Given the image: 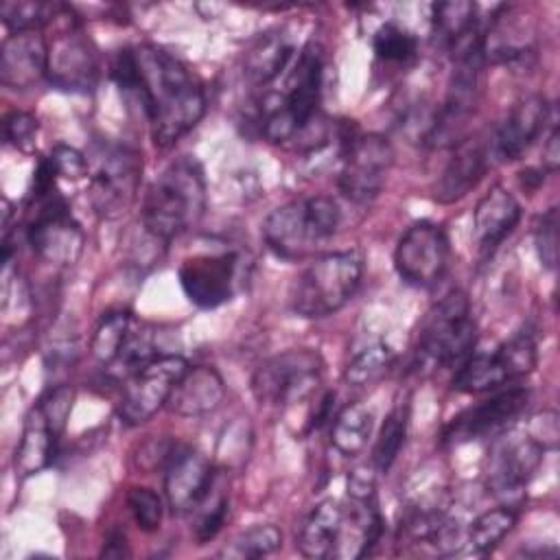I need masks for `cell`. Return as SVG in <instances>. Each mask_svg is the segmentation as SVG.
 <instances>
[{
	"mask_svg": "<svg viewBox=\"0 0 560 560\" xmlns=\"http://www.w3.org/2000/svg\"><path fill=\"white\" fill-rule=\"evenodd\" d=\"M560 166V133L553 129L542 147V168L547 173H556Z\"/></svg>",
	"mask_w": 560,
	"mask_h": 560,
	"instance_id": "46",
	"label": "cell"
},
{
	"mask_svg": "<svg viewBox=\"0 0 560 560\" xmlns=\"http://www.w3.org/2000/svg\"><path fill=\"white\" fill-rule=\"evenodd\" d=\"M394 162V149L378 133L357 136L341 153L339 190L354 203H370L383 188L387 171Z\"/></svg>",
	"mask_w": 560,
	"mask_h": 560,
	"instance_id": "12",
	"label": "cell"
},
{
	"mask_svg": "<svg viewBox=\"0 0 560 560\" xmlns=\"http://www.w3.org/2000/svg\"><path fill=\"white\" fill-rule=\"evenodd\" d=\"M212 477H214V468L206 455H201L197 448L175 444L164 466V494L171 512L173 514L195 512Z\"/></svg>",
	"mask_w": 560,
	"mask_h": 560,
	"instance_id": "19",
	"label": "cell"
},
{
	"mask_svg": "<svg viewBox=\"0 0 560 560\" xmlns=\"http://www.w3.org/2000/svg\"><path fill=\"white\" fill-rule=\"evenodd\" d=\"M206 210V177L201 164L182 155L173 160L149 186L142 201L140 225L160 238L173 241L192 228Z\"/></svg>",
	"mask_w": 560,
	"mask_h": 560,
	"instance_id": "2",
	"label": "cell"
},
{
	"mask_svg": "<svg viewBox=\"0 0 560 560\" xmlns=\"http://www.w3.org/2000/svg\"><path fill=\"white\" fill-rule=\"evenodd\" d=\"M188 361L179 354H160L125 378L122 398L118 402V418L138 427L151 420L166 402L177 381L188 370Z\"/></svg>",
	"mask_w": 560,
	"mask_h": 560,
	"instance_id": "10",
	"label": "cell"
},
{
	"mask_svg": "<svg viewBox=\"0 0 560 560\" xmlns=\"http://www.w3.org/2000/svg\"><path fill=\"white\" fill-rule=\"evenodd\" d=\"M538 363L536 341L529 332H518L494 352L470 354L453 378V387L464 394H481L501 387L505 381L529 374Z\"/></svg>",
	"mask_w": 560,
	"mask_h": 560,
	"instance_id": "9",
	"label": "cell"
},
{
	"mask_svg": "<svg viewBox=\"0 0 560 560\" xmlns=\"http://www.w3.org/2000/svg\"><path fill=\"white\" fill-rule=\"evenodd\" d=\"M372 429V411L361 402H350L335 416V422L330 427V442L341 455L354 457L368 446Z\"/></svg>",
	"mask_w": 560,
	"mask_h": 560,
	"instance_id": "30",
	"label": "cell"
},
{
	"mask_svg": "<svg viewBox=\"0 0 560 560\" xmlns=\"http://www.w3.org/2000/svg\"><path fill=\"white\" fill-rule=\"evenodd\" d=\"M282 545V532L276 525H254L225 545L219 556L247 560V558H262L273 553Z\"/></svg>",
	"mask_w": 560,
	"mask_h": 560,
	"instance_id": "35",
	"label": "cell"
},
{
	"mask_svg": "<svg viewBox=\"0 0 560 560\" xmlns=\"http://www.w3.org/2000/svg\"><path fill=\"white\" fill-rule=\"evenodd\" d=\"M488 144L477 138H468L455 144L453 158L446 162L440 179L435 182L433 197L440 203H453L466 197L483 177L488 168Z\"/></svg>",
	"mask_w": 560,
	"mask_h": 560,
	"instance_id": "23",
	"label": "cell"
},
{
	"mask_svg": "<svg viewBox=\"0 0 560 560\" xmlns=\"http://www.w3.org/2000/svg\"><path fill=\"white\" fill-rule=\"evenodd\" d=\"M514 525H516V512L512 508L499 505V508L486 510L470 523L466 532V542L470 545L472 551L488 553L512 532Z\"/></svg>",
	"mask_w": 560,
	"mask_h": 560,
	"instance_id": "33",
	"label": "cell"
},
{
	"mask_svg": "<svg viewBox=\"0 0 560 560\" xmlns=\"http://www.w3.org/2000/svg\"><path fill=\"white\" fill-rule=\"evenodd\" d=\"M407 422H409V405L398 402L387 418L383 420V427L378 431L374 451H372V466L378 472H387L392 464L396 462L405 438H407Z\"/></svg>",
	"mask_w": 560,
	"mask_h": 560,
	"instance_id": "34",
	"label": "cell"
},
{
	"mask_svg": "<svg viewBox=\"0 0 560 560\" xmlns=\"http://www.w3.org/2000/svg\"><path fill=\"white\" fill-rule=\"evenodd\" d=\"M477 341V324L462 291L444 295L422 319L416 343V368L440 370L462 365Z\"/></svg>",
	"mask_w": 560,
	"mask_h": 560,
	"instance_id": "6",
	"label": "cell"
},
{
	"mask_svg": "<svg viewBox=\"0 0 560 560\" xmlns=\"http://www.w3.org/2000/svg\"><path fill=\"white\" fill-rule=\"evenodd\" d=\"M324 59L315 44L302 48L282 92L260 101V131L269 142H287L306 129L315 116L322 94Z\"/></svg>",
	"mask_w": 560,
	"mask_h": 560,
	"instance_id": "3",
	"label": "cell"
},
{
	"mask_svg": "<svg viewBox=\"0 0 560 560\" xmlns=\"http://www.w3.org/2000/svg\"><path fill=\"white\" fill-rule=\"evenodd\" d=\"M195 538L199 540V545H203L221 532L228 516V477L223 470H214V477L203 499L195 508Z\"/></svg>",
	"mask_w": 560,
	"mask_h": 560,
	"instance_id": "32",
	"label": "cell"
},
{
	"mask_svg": "<svg viewBox=\"0 0 560 560\" xmlns=\"http://www.w3.org/2000/svg\"><path fill=\"white\" fill-rule=\"evenodd\" d=\"M136 326V317L129 311H109L101 317V322L94 328L92 341H90V350L92 357L103 363L105 368H109L116 357L120 354L122 346L127 343L131 330Z\"/></svg>",
	"mask_w": 560,
	"mask_h": 560,
	"instance_id": "31",
	"label": "cell"
},
{
	"mask_svg": "<svg viewBox=\"0 0 560 560\" xmlns=\"http://www.w3.org/2000/svg\"><path fill=\"white\" fill-rule=\"evenodd\" d=\"M372 48L376 57L385 61H409L418 50V39L402 26L385 22L372 37Z\"/></svg>",
	"mask_w": 560,
	"mask_h": 560,
	"instance_id": "38",
	"label": "cell"
},
{
	"mask_svg": "<svg viewBox=\"0 0 560 560\" xmlns=\"http://www.w3.org/2000/svg\"><path fill=\"white\" fill-rule=\"evenodd\" d=\"M549 120V103L540 94H532L514 103L503 122L497 127L488 151L499 162L518 160L542 133Z\"/></svg>",
	"mask_w": 560,
	"mask_h": 560,
	"instance_id": "20",
	"label": "cell"
},
{
	"mask_svg": "<svg viewBox=\"0 0 560 560\" xmlns=\"http://www.w3.org/2000/svg\"><path fill=\"white\" fill-rule=\"evenodd\" d=\"M542 448L523 433L521 438H501L490 455L488 488L503 501V505H518L525 497V488L542 462Z\"/></svg>",
	"mask_w": 560,
	"mask_h": 560,
	"instance_id": "14",
	"label": "cell"
},
{
	"mask_svg": "<svg viewBox=\"0 0 560 560\" xmlns=\"http://www.w3.org/2000/svg\"><path fill=\"white\" fill-rule=\"evenodd\" d=\"M61 4H50V2H2L0 15L7 28L13 33H24V31H39L42 26L50 24L57 20Z\"/></svg>",
	"mask_w": 560,
	"mask_h": 560,
	"instance_id": "36",
	"label": "cell"
},
{
	"mask_svg": "<svg viewBox=\"0 0 560 560\" xmlns=\"http://www.w3.org/2000/svg\"><path fill=\"white\" fill-rule=\"evenodd\" d=\"M225 398L221 374L210 365H195L184 372L168 396V409L182 418H199L219 409Z\"/></svg>",
	"mask_w": 560,
	"mask_h": 560,
	"instance_id": "24",
	"label": "cell"
},
{
	"mask_svg": "<svg viewBox=\"0 0 560 560\" xmlns=\"http://www.w3.org/2000/svg\"><path fill=\"white\" fill-rule=\"evenodd\" d=\"M57 177H66V179H81L88 175L90 171V162L85 160V155L81 151H77L74 147L68 144H57L50 155H48Z\"/></svg>",
	"mask_w": 560,
	"mask_h": 560,
	"instance_id": "43",
	"label": "cell"
},
{
	"mask_svg": "<svg viewBox=\"0 0 560 560\" xmlns=\"http://www.w3.org/2000/svg\"><path fill=\"white\" fill-rule=\"evenodd\" d=\"M72 402H74V387L72 385H57L52 389H48L37 407L44 411L46 420L50 422V427L61 435L66 429V422L70 418L72 411Z\"/></svg>",
	"mask_w": 560,
	"mask_h": 560,
	"instance_id": "41",
	"label": "cell"
},
{
	"mask_svg": "<svg viewBox=\"0 0 560 560\" xmlns=\"http://www.w3.org/2000/svg\"><path fill=\"white\" fill-rule=\"evenodd\" d=\"M293 57V42L282 31H269L260 35L245 55V77L265 85L273 81Z\"/></svg>",
	"mask_w": 560,
	"mask_h": 560,
	"instance_id": "29",
	"label": "cell"
},
{
	"mask_svg": "<svg viewBox=\"0 0 560 560\" xmlns=\"http://www.w3.org/2000/svg\"><path fill=\"white\" fill-rule=\"evenodd\" d=\"M127 68L118 85L140 98L155 147H173L203 118L206 94L201 85L168 50L155 44H140L131 48Z\"/></svg>",
	"mask_w": 560,
	"mask_h": 560,
	"instance_id": "1",
	"label": "cell"
},
{
	"mask_svg": "<svg viewBox=\"0 0 560 560\" xmlns=\"http://www.w3.org/2000/svg\"><path fill=\"white\" fill-rule=\"evenodd\" d=\"M48 42L39 31L11 33L0 46V83L26 90L46 77Z\"/></svg>",
	"mask_w": 560,
	"mask_h": 560,
	"instance_id": "21",
	"label": "cell"
},
{
	"mask_svg": "<svg viewBox=\"0 0 560 560\" xmlns=\"http://www.w3.org/2000/svg\"><path fill=\"white\" fill-rule=\"evenodd\" d=\"M448 236L433 221L413 223L396 243V273L411 287H433L448 265Z\"/></svg>",
	"mask_w": 560,
	"mask_h": 560,
	"instance_id": "13",
	"label": "cell"
},
{
	"mask_svg": "<svg viewBox=\"0 0 560 560\" xmlns=\"http://www.w3.org/2000/svg\"><path fill=\"white\" fill-rule=\"evenodd\" d=\"M525 15L512 7H503L481 35L483 63H514L532 55V31Z\"/></svg>",
	"mask_w": 560,
	"mask_h": 560,
	"instance_id": "25",
	"label": "cell"
},
{
	"mask_svg": "<svg viewBox=\"0 0 560 560\" xmlns=\"http://www.w3.org/2000/svg\"><path fill=\"white\" fill-rule=\"evenodd\" d=\"M324 361L317 350L293 348L262 361L252 376V394L260 405L289 407L306 400L319 385Z\"/></svg>",
	"mask_w": 560,
	"mask_h": 560,
	"instance_id": "7",
	"label": "cell"
},
{
	"mask_svg": "<svg viewBox=\"0 0 560 560\" xmlns=\"http://www.w3.org/2000/svg\"><path fill=\"white\" fill-rule=\"evenodd\" d=\"M529 392L523 387H510L490 396L488 400L466 409L444 429V442H470L492 435L505 429L527 407Z\"/></svg>",
	"mask_w": 560,
	"mask_h": 560,
	"instance_id": "18",
	"label": "cell"
},
{
	"mask_svg": "<svg viewBox=\"0 0 560 560\" xmlns=\"http://www.w3.org/2000/svg\"><path fill=\"white\" fill-rule=\"evenodd\" d=\"M127 505H129V512H131L136 525L142 532H155L160 527L164 508H162V499L158 492H153L151 488L136 486L127 492Z\"/></svg>",
	"mask_w": 560,
	"mask_h": 560,
	"instance_id": "39",
	"label": "cell"
},
{
	"mask_svg": "<svg viewBox=\"0 0 560 560\" xmlns=\"http://www.w3.org/2000/svg\"><path fill=\"white\" fill-rule=\"evenodd\" d=\"M518 221L521 203L516 201V197L499 184L492 186L479 199L472 212V238L481 256L492 254L505 241V236H510Z\"/></svg>",
	"mask_w": 560,
	"mask_h": 560,
	"instance_id": "22",
	"label": "cell"
},
{
	"mask_svg": "<svg viewBox=\"0 0 560 560\" xmlns=\"http://www.w3.org/2000/svg\"><path fill=\"white\" fill-rule=\"evenodd\" d=\"M59 433L50 427L44 411L35 405L26 413L20 444L15 448V470L22 477H31L50 466L57 451Z\"/></svg>",
	"mask_w": 560,
	"mask_h": 560,
	"instance_id": "28",
	"label": "cell"
},
{
	"mask_svg": "<svg viewBox=\"0 0 560 560\" xmlns=\"http://www.w3.org/2000/svg\"><path fill=\"white\" fill-rule=\"evenodd\" d=\"M26 238L31 249L50 265H74L83 252L85 234L70 214L68 203L55 190L35 201V214L28 221Z\"/></svg>",
	"mask_w": 560,
	"mask_h": 560,
	"instance_id": "11",
	"label": "cell"
},
{
	"mask_svg": "<svg viewBox=\"0 0 560 560\" xmlns=\"http://www.w3.org/2000/svg\"><path fill=\"white\" fill-rule=\"evenodd\" d=\"M339 223L341 210L337 201L328 195H315L271 210L262 223V238L276 256L298 260L332 238Z\"/></svg>",
	"mask_w": 560,
	"mask_h": 560,
	"instance_id": "4",
	"label": "cell"
},
{
	"mask_svg": "<svg viewBox=\"0 0 560 560\" xmlns=\"http://www.w3.org/2000/svg\"><path fill=\"white\" fill-rule=\"evenodd\" d=\"M346 525V508L335 499L319 501L304 521L298 538L300 553L304 558H330L339 556V545Z\"/></svg>",
	"mask_w": 560,
	"mask_h": 560,
	"instance_id": "27",
	"label": "cell"
},
{
	"mask_svg": "<svg viewBox=\"0 0 560 560\" xmlns=\"http://www.w3.org/2000/svg\"><path fill=\"white\" fill-rule=\"evenodd\" d=\"M392 361H394L392 348L383 341H374V343L361 348L350 359V363L346 365L343 378L348 385H354V387L368 385L374 378H378L392 365Z\"/></svg>",
	"mask_w": 560,
	"mask_h": 560,
	"instance_id": "37",
	"label": "cell"
},
{
	"mask_svg": "<svg viewBox=\"0 0 560 560\" xmlns=\"http://www.w3.org/2000/svg\"><path fill=\"white\" fill-rule=\"evenodd\" d=\"M431 22L435 39L453 50V57H462L472 48L481 46L477 31V7L468 0L435 2L431 7Z\"/></svg>",
	"mask_w": 560,
	"mask_h": 560,
	"instance_id": "26",
	"label": "cell"
},
{
	"mask_svg": "<svg viewBox=\"0 0 560 560\" xmlns=\"http://www.w3.org/2000/svg\"><path fill=\"white\" fill-rule=\"evenodd\" d=\"M534 243L545 269H556L558 262V208H549L534 225Z\"/></svg>",
	"mask_w": 560,
	"mask_h": 560,
	"instance_id": "40",
	"label": "cell"
},
{
	"mask_svg": "<svg viewBox=\"0 0 560 560\" xmlns=\"http://www.w3.org/2000/svg\"><path fill=\"white\" fill-rule=\"evenodd\" d=\"M142 179V155L127 144H107L96 153L90 175V203L103 219H118L136 201Z\"/></svg>",
	"mask_w": 560,
	"mask_h": 560,
	"instance_id": "8",
	"label": "cell"
},
{
	"mask_svg": "<svg viewBox=\"0 0 560 560\" xmlns=\"http://www.w3.org/2000/svg\"><path fill=\"white\" fill-rule=\"evenodd\" d=\"M177 273L182 291L195 306L217 308L234 295L238 256L232 252L190 256L182 262Z\"/></svg>",
	"mask_w": 560,
	"mask_h": 560,
	"instance_id": "16",
	"label": "cell"
},
{
	"mask_svg": "<svg viewBox=\"0 0 560 560\" xmlns=\"http://www.w3.org/2000/svg\"><path fill=\"white\" fill-rule=\"evenodd\" d=\"M466 542V532L444 510H413L400 521L398 551L411 556H453Z\"/></svg>",
	"mask_w": 560,
	"mask_h": 560,
	"instance_id": "17",
	"label": "cell"
},
{
	"mask_svg": "<svg viewBox=\"0 0 560 560\" xmlns=\"http://www.w3.org/2000/svg\"><path fill=\"white\" fill-rule=\"evenodd\" d=\"M175 444L168 440H149L138 451V466L144 470H155L158 466H166Z\"/></svg>",
	"mask_w": 560,
	"mask_h": 560,
	"instance_id": "45",
	"label": "cell"
},
{
	"mask_svg": "<svg viewBox=\"0 0 560 560\" xmlns=\"http://www.w3.org/2000/svg\"><path fill=\"white\" fill-rule=\"evenodd\" d=\"M98 74L96 50L81 33L74 18L48 44V81L68 92H88L94 88Z\"/></svg>",
	"mask_w": 560,
	"mask_h": 560,
	"instance_id": "15",
	"label": "cell"
},
{
	"mask_svg": "<svg viewBox=\"0 0 560 560\" xmlns=\"http://www.w3.org/2000/svg\"><path fill=\"white\" fill-rule=\"evenodd\" d=\"M101 556H105V558H127L129 556V547H127L125 534L122 532H112L107 536V542H105Z\"/></svg>",
	"mask_w": 560,
	"mask_h": 560,
	"instance_id": "47",
	"label": "cell"
},
{
	"mask_svg": "<svg viewBox=\"0 0 560 560\" xmlns=\"http://www.w3.org/2000/svg\"><path fill=\"white\" fill-rule=\"evenodd\" d=\"M525 433L542 448V451H553L558 446V413L556 411H540L536 413L529 422Z\"/></svg>",
	"mask_w": 560,
	"mask_h": 560,
	"instance_id": "44",
	"label": "cell"
},
{
	"mask_svg": "<svg viewBox=\"0 0 560 560\" xmlns=\"http://www.w3.org/2000/svg\"><path fill=\"white\" fill-rule=\"evenodd\" d=\"M363 276L359 249L330 252L315 258L293 282L291 311L306 319H319L343 308L357 293Z\"/></svg>",
	"mask_w": 560,
	"mask_h": 560,
	"instance_id": "5",
	"label": "cell"
},
{
	"mask_svg": "<svg viewBox=\"0 0 560 560\" xmlns=\"http://www.w3.org/2000/svg\"><path fill=\"white\" fill-rule=\"evenodd\" d=\"M4 136L18 151L31 153L35 149V138H37V118L26 112L7 114L4 116Z\"/></svg>",
	"mask_w": 560,
	"mask_h": 560,
	"instance_id": "42",
	"label": "cell"
}]
</instances>
